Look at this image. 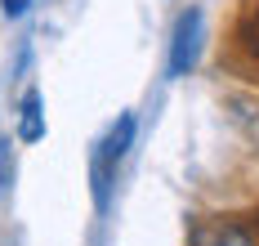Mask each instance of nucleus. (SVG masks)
Returning <instances> with one entry per match:
<instances>
[{
	"instance_id": "4",
	"label": "nucleus",
	"mask_w": 259,
	"mask_h": 246,
	"mask_svg": "<svg viewBox=\"0 0 259 246\" xmlns=\"http://www.w3.org/2000/svg\"><path fill=\"white\" fill-rule=\"evenodd\" d=\"M40 135H45V121H40V94H36V90H27V99H23V126H18V139H23V143H36Z\"/></svg>"
},
{
	"instance_id": "1",
	"label": "nucleus",
	"mask_w": 259,
	"mask_h": 246,
	"mask_svg": "<svg viewBox=\"0 0 259 246\" xmlns=\"http://www.w3.org/2000/svg\"><path fill=\"white\" fill-rule=\"evenodd\" d=\"M130 135H134V116H121V121L112 126V135L103 139L99 157H94V201H99V206H107V175H112V166L125 157Z\"/></svg>"
},
{
	"instance_id": "6",
	"label": "nucleus",
	"mask_w": 259,
	"mask_h": 246,
	"mask_svg": "<svg viewBox=\"0 0 259 246\" xmlns=\"http://www.w3.org/2000/svg\"><path fill=\"white\" fill-rule=\"evenodd\" d=\"M250 40H255V50H259V9H255V23H250Z\"/></svg>"
},
{
	"instance_id": "2",
	"label": "nucleus",
	"mask_w": 259,
	"mask_h": 246,
	"mask_svg": "<svg viewBox=\"0 0 259 246\" xmlns=\"http://www.w3.org/2000/svg\"><path fill=\"white\" fill-rule=\"evenodd\" d=\"M188 246H255V233L237 219H201Z\"/></svg>"
},
{
	"instance_id": "5",
	"label": "nucleus",
	"mask_w": 259,
	"mask_h": 246,
	"mask_svg": "<svg viewBox=\"0 0 259 246\" xmlns=\"http://www.w3.org/2000/svg\"><path fill=\"white\" fill-rule=\"evenodd\" d=\"M27 5H31V0H0L5 18H18V14H27Z\"/></svg>"
},
{
	"instance_id": "3",
	"label": "nucleus",
	"mask_w": 259,
	"mask_h": 246,
	"mask_svg": "<svg viewBox=\"0 0 259 246\" xmlns=\"http://www.w3.org/2000/svg\"><path fill=\"white\" fill-rule=\"evenodd\" d=\"M197 36H201V14H197V9L179 14V23H175V50H170V76H183V72L192 67V58H197Z\"/></svg>"
}]
</instances>
